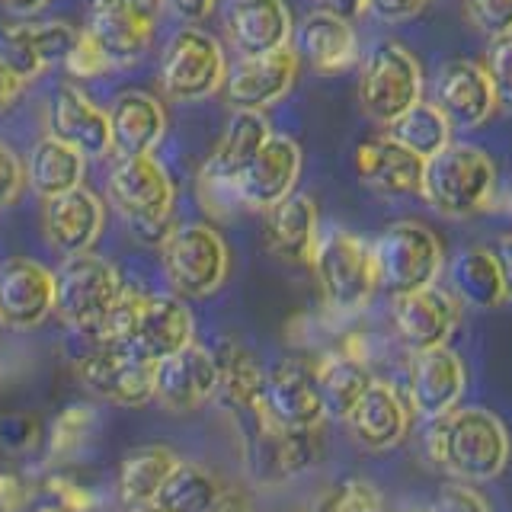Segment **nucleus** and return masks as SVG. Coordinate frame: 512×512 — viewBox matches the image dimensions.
I'll list each match as a JSON object with an SVG mask.
<instances>
[{"label":"nucleus","instance_id":"nucleus-1","mask_svg":"<svg viewBox=\"0 0 512 512\" xmlns=\"http://www.w3.org/2000/svg\"><path fill=\"white\" fill-rule=\"evenodd\" d=\"M423 445L429 461L461 484H490L512 461L509 426L493 410L477 404H458L432 420Z\"/></svg>","mask_w":512,"mask_h":512},{"label":"nucleus","instance_id":"nucleus-2","mask_svg":"<svg viewBox=\"0 0 512 512\" xmlns=\"http://www.w3.org/2000/svg\"><path fill=\"white\" fill-rule=\"evenodd\" d=\"M500 189V170L496 160L468 141H448L439 154L423 164L420 196L432 212L442 218H474L487 212Z\"/></svg>","mask_w":512,"mask_h":512},{"label":"nucleus","instance_id":"nucleus-3","mask_svg":"<svg viewBox=\"0 0 512 512\" xmlns=\"http://www.w3.org/2000/svg\"><path fill=\"white\" fill-rule=\"evenodd\" d=\"M106 192L138 244L164 247V240L176 228V186L154 154L119 157L116 167L109 170Z\"/></svg>","mask_w":512,"mask_h":512},{"label":"nucleus","instance_id":"nucleus-4","mask_svg":"<svg viewBox=\"0 0 512 512\" xmlns=\"http://www.w3.org/2000/svg\"><path fill=\"white\" fill-rule=\"evenodd\" d=\"M311 272L317 279L324 304L333 314L343 317L365 311L378 292L372 240H365L346 228L320 231V240L311 256Z\"/></svg>","mask_w":512,"mask_h":512},{"label":"nucleus","instance_id":"nucleus-5","mask_svg":"<svg viewBox=\"0 0 512 512\" xmlns=\"http://www.w3.org/2000/svg\"><path fill=\"white\" fill-rule=\"evenodd\" d=\"M378 292L407 295L436 285L445 269L442 237L423 221H394L372 240Z\"/></svg>","mask_w":512,"mask_h":512},{"label":"nucleus","instance_id":"nucleus-6","mask_svg":"<svg viewBox=\"0 0 512 512\" xmlns=\"http://www.w3.org/2000/svg\"><path fill=\"white\" fill-rule=\"evenodd\" d=\"M122 292V272L93 250L64 256L55 269V314L87 340H93Z\"/></svg>","mask_w":512,"mask_h":512},{"label":"nucleus","instance_id":"nucleus-7","mask_svg":"<svg viewBox=\"0 0 512 512\" xmlns=\"http://www.w3.org/2000/svg\"><path fill=\"white\" fill-rule=\"evenodd\" d=\"M359 106L375 125L394 122L400 112L426 96L423 64L407 45L400 42H378L372 52L362 58L359 68Z\"/></svg>","mask_w":512,"mask_h":512},{"label":"nucleus","instance_id":"nucleus-8","mask_svg":"<svg viewBox=\"0 0 512 512\" xmlns=\"http://www.w3.org/2000/svg\"><path fill=\"white\" fill-rule=\"evenodd\" d=\"M160 256H164L167 282L183 298H208L228 282L231 250L228 240L212 224H176L164 247H160Z\"/></svg>","mask_w":512,"mask_h":512},{"label":"nucleus","instance_id":"nucleus-9","mask_svg":"<svg viewBox=\"0 0 512 512\" xmlns=\"http://www.w3.org/2000/svg\"><path fill=\"white\" fill-rule=\"evenodd\" d=\"M228 77V55L215 36L199 26H186L170 39L160 61V90L173 103H199L221 90Z\"/></svg>","mask_w":512,"mask_h":512},{"label":"nucleus","instance_id":"nucleus-10","mask_svg":"<svg viewBox=\"0 0 512 512\" xmlns=\"http://www.w3.org/2000/svg\"><path fill=\"white\" fill-rule=\"evenodd\" d=\"M304 154L301 144L288 135L272 132L263 148L256 151L244 167H240L228 183V199L237 208H250V212H269L285 196H292L301 180Z\"/></svg>","mask_w":512,"mask_h":512},{"label":"nucleus","instance_id":"nucleus-11","mask_svg":"<svg viewBox=\"0 0 512 512\" xmlns=\"http://www.w3.org/2000/svg\"><path fill=\"white\" fill-rule=\"evenodd\" d=\"M87 391L116 407H144L154 400V362L128 343H93L77 362Z\"/></svg>","mask_w":512,"mask_h":512},{"label":"nucleus","instance_id":"nucleus-12","mask_svg":"<svg viewBox=\"0 0 512 512\" xmlns=\"http://www.w3.org/2000/svg\"><path fill=\"white\" fill-rule=\"evenodd\" d=\"M269 135H272V125L266 122L263 112L234 109V116H231L228 128H224L218 148L205 160V167L199 173V192H202V205L208 212H215V215L231 212V199H228L231 176L263 148V141Z\"/></svg>","mask_w":512,"mask_h":512},{"label":"nucleus","instance_id":"nucleus-13","mask_svg":"<svg viewBox=\"0 0 512 512\" xmlns=\"http://www.w3.org/2000/svg\"><path fill=\"white\" fill-rule=\"evenodd\" d=\"M468 394V365L455 349L432 346L413 352L407 368V404L413 416L432 423L455 410Z\"/></svg>","mask_w":512,"mask_h":512},{"label":"nucleus","instance_id":"nucleus-14","mask_svg":"<svg viewBox=\"0 0 512 512\" xmlns=\"http://www.w3.org/2000/svg\"><path fill=\"white\" fill-rule=\"evenodd\" d=\"M429 100L442 109V116L452 122L455 132L484 128L500 112L484 61H471V58L445 61L436 74Z\"/></svg>","mask_w":512,"mask_h":512},{"label":"nucleus","instance_id":"nucleus-15","mask_svg":"<svg viewBox=\"0 0 512 512\" xmlns=\"http://www.w3.org/2000/svg\"><path fill=\"white\" fill-rule=\"evenodd\" d=\"M298 52L292 45L266 55H240L237 64H228L224 77V100L231 109H256L263 112L269 106L282 103L292 93L298 80Z\"/></svg>","mask_w":512,"mask_h":512},{"label":"nucleus","instance_id":"nucleus-16","mask_svg":"<svg viewBox=\"0 0 512 512\" xmlns=\"http://www.w3.org/2000/svg\"><path fill=\"white\" fill-rule=\"evenodd\" d=\"M461 314H464V304L455 298V292H448V288H439V285L391 298L394 333L410 352L445 346L455 336Z\"/></svg>","mask_w":512,"mask_h":512},{"label":"nucleus","instance_id":"nucleus-17","mask_svg":"<svg viewBox=\"0 0 512 512\" xmlns=\"http://www.w3.org/2000/svg\"><path fill=\"white\" fill-rule=\"evenodd\" d=\"M263 413L282 429H317L327 423L324 397L317 388L314 365L301 359H282L266 368Z\"/></svg>","mask_w":512,"mask_h":512},{"label":"nucleus","instance_id":"nucleus-18","mask_svg":"<svg viewBox=\"0 0 512 512\" xmlns=\"http://www.w3.org/2000/svg\"><path fill=\"white\" fill-rule=\"evenodd\" d=\"M218 394L215 352L192 340L173 356L154 362V400L170 413H192Z\"/></svg>","mask_w":512,"mask_h":512},{"label":"nucleus","instance_id":"nucleus-19","mask_svg":"<svg viewBox=\"0 0 512 512\" xmlns=\"http://www.w3.org/2000/svg\"><path fill=\"white\" fill-rule=\"evenodd\" d=\"M55 314V269L29 256L0 263V327L32 330Z\"/></svg>","mask_w":512,"mask_h":512},{"label":"nucleus","instance_id":"nucleus-20","mask_svg":"<svg viewBox=\"0 0 512 512\" xmlns=\"http://www.w3.org/2000/svg\"><path fill=\"white\" fill-rule=\"evenodd\" d=\"M343 423L349 426L352 439L368 452H388L407 439L413 410L407 404V394H400L391 381L372 378Z\"/></svg>","mask_w":512,"mask_h":512},{"label":"nucleus","instance_id":"nucleus-21","mask_svg":"<svg viewBox=\"0 0 512 512\" xmlns=\"http://www.w3.org/2000/svg\"><path fill=\"white\" fill-rule=\"evenodd\" d=\"M106 208L96 192L77 186L61 196L42 199V234L48 247L61 256L87 253L103 234Z\"/></svg>","mask_w":512,"mask_h":512},{"label":"nucleus","instance_id":"nucleus-22","mask_svg":"<svg viewBox=\"0 0 512 512\" xmlns=\"http://www.w3.org/2000/svg\"><path fill=\"white\" fill-rule=\"evenodd\" d=\"M45 125L48 135L71 144L87 160L103 157L112 151V135H109V116L106 109L96 106L84 90L74 84H61L52 90L45 103Z\"/></svg>","mask_w":512,"mask_h":512},{"label":"nucleus","instance_id":"nucleus-23","mask_svg":"<svg viewBox=\"0 0 512 512\" xmlns=\"http://www.w3.org/2000/svg\"><path fill=\"white\" fill-rule=\"evenodd\" d=\"M224 36L237 55H266L292 45L295 20L285 0H228Z\"/></svg>","mask_w":512,"mask_h":512},{"label":"nucleus","instance_id":"nucleus-24","mask_svg":"<svg viewBox=\"0 0 512 512\" xmlns=\"http://www.w3.org/2000/svg\"><path fill=\"white\" fill-rule=\"evenodd\" d=\"M423 164L416 154H410L404 144H397L388 135L368 138L356 151V173L359 180L388 199H404V196H420L423 183Z\"/></svg>","mask_w":512,"mask_h":512},{"label":"nucleus","instance_id":"nucleus-25","mask_svg":"<svg viewBox=\"0 0 512 512\" xmlns=\"http://www.w3.org/2000/svg\"><path fill=\"white\" fill-rule=\"evenodd\" d=\"M298 58L308 61L317 74H343L359 61V36L352 20H343L330 10H314L298 26Z\"/></svg>","mask_w":512,"mask_h":512},{"label":"nucleus","instance_id":"nucleus-26","mask_svg":"<svg viewBox=\"0 0 512 512\" xmlns=\"http://www.w3.org/2000/svg\"><path fill=\"white\" fill-rule=\"evenodd\" d=\"M112 151L119 157L154 154V148L167 135V112L157 96L144 90H125L106 109Z\"/></svg>","mask_w":512,"mask_h":512},{"label":"nucleus","instance_id":"nucleus-27","mask_svg":"<svg viewBox=\"0 0 512 512\" xmlns=\"http://www.w3.org/2000/svg\"><path fill=\"white\" fill-rule=\"evenodd\" d=\"M192 340H196V320H192L189 308L180 298L144 295L128 346H135L151 362H160L173 356L176 349L189 346Z\"/></svg>","mask_w":512,"mask_h":512},{"label":"nucleus","instance_id":"nucleus-28","mask_svg":"<svg viewBox=\"0 0 512 512\" xmlns=\"http://www.w3.org/2000/svg\"><path fill=\"white\" fill-rule=\"evenodd\" d=\"M320 240L317 202L304 192H292L266 212V247L285 263L311 266L314 247Z\"/></svg>","mask_w":512,"mask_h":512},{"label":"nucleus","instance_id":"nucleus-29","mask_svg":"<svg viewBox=\"0 0 512 512\" xmlns=\"http://www.w3.org/2000/svg\"><path fill=\"white\" fill-rule=\"evenodd\" d=\"M87 36L103 48L112 68H128L148 52L154 29L141 26L119 0H87Z\"/></svg>","mask_w":512,"mask_h":512},{"label":"nucleus","instance_id":"nucleus-30","mask_svg":"<svg viewBox=\"0 0 512 512\" xmlns=\"http://www.w3.org/2000/svg\"><path fill=\"white\" fill-rule=\"evenodd\" d=\"M215 352L218 362V394L237 416H247L263 407L266 368L256 362L253 352L237 340H221Z\"/></svg>","mask_w":512,"mask_h":512},{"label":"nucleus","instance_id":"nucleus-31","mask_svg":"<svg viewBox=\"0 0 512 512\" xmlns=\"http://www.w3.org/2000/svg\"><path fill=\"white\" fill-rule=\"evenodd\" d=\"M180 464V455L170 445H138L122 458L119 468V503L128 512H141L154 506L157 490L164 487L170 471Z\"/></svg>","mask_w":512,"mask_h":512},{"label":"nucleus","instance_id":"nucleus-32","mask_svg":"<svg viewBox=\"0 0 512 512\" xmlns=\"http://www.w3.org/2000/svg\"><path fill=\"white\" fill-rule=\"evenodd\" d=\"M23 164H26V186L42 199L61 196V192L84 186L87 157L52 135H45L32 144V151Z\"/></svg>","mask_w":512,"mask_h":512},{"label":"nucleus","instance_id":"nucleus-33","mask_svg":"<svg viewBox=\"0 0 512 512\" xmlns=\"http://www.w3.org/2000/svg\"><path fill=\"white\" fill-rule=\"evenodd\" d=\"M452 292L461 304L477 311H496L506 304V288H503V276H500V266H496V256L487 247H468L461 250L452 269Z\"/></svg>","mask_w":512,"mask_h":512},{"label":"nucleus","instance_id":"nucleus-34","mask_svg":"<svg viewBox=\"0 0 512 512\" xmlns=\"http://www.w3.org/2000/svg\"><path fill=\"white\" fill-rule=\"evenodd\" d=\"M314 375H317L320 397H324V410L327 416H336V420H346L352 404H356L359 394L368 388V381H372L365 359L352 356L346 349L327 352V356L314 365Z\"/></svg>","mask_w":512,"mask_h":512},{"label":"nucleus","instance_id":"nucleus-35","mask_svg":"<svg viewBox=\"0 0 512 512\" xmlns=\"http://www.w3.org/2000/svg\"><path fill=\"white\" fill-rule=\"evenodd\" d=\"M384 135L394 138L397 144H404V148L420 160H429L455 138V128L442 116V109L432 103L429 96H423L420 103H413L407 112H400L394 122L384 125Z\"/></svg>","mask_w":512,"mask_h":512},{"label":"nucleus","instance_id":"nucleus-36","mask_svg":"<svg viewBox=\"0 0 512 512\" xmlns=\"http://www.w3.org/2000/svg\"><path fill=\"white\" fill-rule=\"evenodd\" d=\"M221 493V480L196 461H183L170 471L164 487L157 490L154 506L164 512H202Z\"/></svg>","mask_w":512,"mask_h":512},{"label":"nucleus","instance_id":"nucleus-37","mask_svg":"<svg viewBox=\"0 0 512 512\" xmlns=\"http://www.w3.org/2000/svg\"><path fill=\"white\" fill-rule=\"evenodd\" d=\"M384 496L365 477H343L314 493L301 512H381Z\"/></svg>","mask_w":512,"mask_h":512},{"label":"nucleus","instance_id":"nucleus-38","mask_svg":"<svg viewBox=\"0 0 512 512\" xmlns=\"http://www.w3.org/2000/svg\"><path fill=\"white\" fill-rule=\"evenodd\" d=\"M0 64L10 68L20 80H26V84L32 77L45 74V64L36 52V45H32V39H29L26 20L0 26Z\"/></svg>","mask_w":512,"mask_h":512},{"label":"nucleus","instance_id":"nucleus-39","mask_svg":"<svg viewBox=\"0 0 512 512\" xmlns=\"http://www.w3.org/2000/svg\"><path fill=\"white\" fill-rule=\"evenodd\" d=\"M93 423H96V413L90 407H84V404L64 410L55 420V426H52V436H48V458L58 461L64 455H71L74 448L87 439V432H90Z\"/></svg>","mask_w":512,"mask_h":512},{"label":"nucleus","instance_id":"nucleus-40","mask_svg":"<svg viewBox=\"0 0 512 512\" xmlns=\"http://www.w3.org/2000/svg\"><path fill=\"white\" fill-rule=\"evenodd\" d=\"M484 68L490 74L496 106H500V112H506V116H512V32H506L500 39H490Z\"/></svg>","mask_w":512,"mask_h":512},{"label":"nucleus","instance_id":"nucleus-41","mask_svg":"<svg viewBox=\"0 0 512 512\" xmlns=\"http://www.w3.org/2000/svg\"><path fill=\"white\" fill-rule=\"evenodd\" d=\"M464 10L484 39H500L512 32V0H464Z\"/></svg>","mask_w":512,"mask_h":512},{"label":"nucleus","instance_id":"nucleus-42","mask_svg":"<svg viewBox=\"0 0 512 512\" xmlns=\"http://www.w3.org/2000/svg\"><path fill=\"white\" fill-rule=\"evenodd\" d=\"M64 71H68L71 77H103V74H109V71H116L112 68V61L106 58V52L100 45H96L84 29H80V36H77V42H74V48H71V55L64 58V64H61Z\"/></svg>","mask_w":512,"mask_h":512},{"label":"nucleus","instance_id":"nucleus-43","mask_svg":"<svg viewBox=\"0 0 512 512\" xmlns=\"http://www.w3.org/2000/svg\"><path fill=\"white\" fill-rule=\"evenodd\" d=\"M426 512H493L490 500L477 490V484H461V480H452L445 484L436 500L429 503Z\"/></svg>","mask_w":512,"mask_h":512},{"label":"nucleus","instance_id":"nucleus-44","mask_svg":"<svg viewBox=\"0 0 512 512\" xmlns=\"http://www.w3.org/2000/svg\"><path fill=\"white\" fill-rule=\"evenodd\" d=\"M26 189V164L7 141H0V212L20 202Z\"/></svg>","mask_w":512,"mask_h":512},{"label":"nucleus","instance_id":"nucleus-45","mask_svg":"<svg viewBox=\"0 0 512 512\" xmlns=\"http://www.w3.org/2000/svg\"><path fill=\"white\" fill-rule=\"evenodd\" d=\"M432 0H368L365 13H372L378 23L400 26V23H413L429 10Z\"/></svg>","mask_w":512,"mask_h":512},{"label":"nucleus","instance_id":"nucleus-46","mask_svg":"<svg viewBox=\"0 0 512 512\" xmlns=\"http://www.w3.org/2000/svg\"><path fill=\"white\" fill-rule=\"evenodd\" d=\"M29 503V487L23 477L16 474H0V512H20Z\"/></svg>","mask_w":512,"mask_h":512},{"label":"nucleus","instance_id":"nucleus-47","mask_svg":"<svg viewBox=\"0 0 512 512\" xmlns=\"http://www.w3.org/2000/svg\"><path fill=\"white\" fill-rule=\"evenodd\" d=\"M202 512H256V503H253V496L247 490H240V487H221V493Z\"/></svg>","mask_w":512,"mask_h":512},{"label":"nucleus","instance_id":"nucleus-48","mask_svg":"<svg viewBox=\"0 0 512 512\" xmlns=\"http://www.w3.org/2000/svg\"><path fill=\"white\" fill-rule=\"evenodd\" d=\"M215 4L218 0H164V7H170L180 20H186V23H202L205 16H212V10H215Z\"/></svg>","mask_w":512,"mask_h":512},{"label":"nucleus","instance_id":"nucleus-49","mask_svg":"<svg viewBox=\"0 0 512 512\" xmlns=\"http://www.w3.org/2000/svg\"><path fill=\"white\" fill-rule=\"evenodd\" d=\"M119 4L148 29H154L157 20H160V13H164V0H119Z\"/></svg>","mask_w":512,"mask_h":512},{"label":"nucleus","instance_id":"nucleus-50","mask_svg":"<svg viewBox=\"0 0 512 512\" xmlns=\"http://www.w3.org/2000/svg\"><path fill=\"white\" fill-rule=\"evenodd\" d=\"M493 256H496V266H500V276H503L506 301H512V234H503L496 240Z\"/></svg>","mask_w":512,"mask_h":512},{"label":"nucleus","instance_id":"nucleus-51","mask_svg":"<svg viewBox=\"0 0 512 512\" xmlns=\"http://www.w3.org/2000/svg\"><path fill=\"white\" fill-rule=\"evenodd\" d=\"M23 87H26V80H20L10 68L0 64V109H7V106H13L16 100H20Z\"/></svg>","mask_w":512,"mask_h":512},{"label":"nucleus","instance_id":"nucleus-52","mask_svg":"<svg viewBox=\"0 0 512 512\" xmlns=\"http://www.w3.org/2000/svg\"><path fill=\"white\" fill-rule=\"evenodd\" d=\"M320 10H330L336 16H343V20H356V16L365 13L368 0H317Z\"/></svg>","mask_w":512,"mask_h":512},{"label":"nucleus","instance_id":"nucleus-53","mask_svg":"<svg viewBox=\"0 0 512 512\" xmlns=\"http://www.w3.org/2000/svg\"><path fill=\"white\" fill-rule=\"evenodd\" d=\"M52 0H0V7H4L10 16H16V20H29V16L42 13Z\"/></svg>","mask_w":512,"mask_h":512},{"label":"nucleus","instance_id":"nucleus-54","mask_svg":"<svg viewBox=\"0 0 512 512\" xmlns=\"http://www.w3.org/2000/svg\"><path fill=\"white\" fill-rule=\"evenodd\" d=\"M141 512H164V509H157V506H148V509H141Z\"/></svg>","mask_w":512,"mask_h":512},{"label":"nucleus","instance_id":"nucleus-55","mask_svg":"<svg viewBox=\"0 0 512 512\" xmlns=\"http://www.w3.org/2000/svg\"><path fill=\"white\" fill-rule=\"evenodd\" d=\"M509 212H512V196H509Z\"/></svg>","mask_w":512,"mask_h":512},{"label":"nucleus","instance_id":"nucleus-56","mask_svg":"<svg viewBox=\"0 0 512 512\" xmlns=\"http://www.w3.org/2000/svg\"><path fill=\"white\" fill-rule=\"evenodd\" d=\"M410 512H423V509H410Z\"/></svg>","mask_w":512,"mask_h":512}]
</instances>
